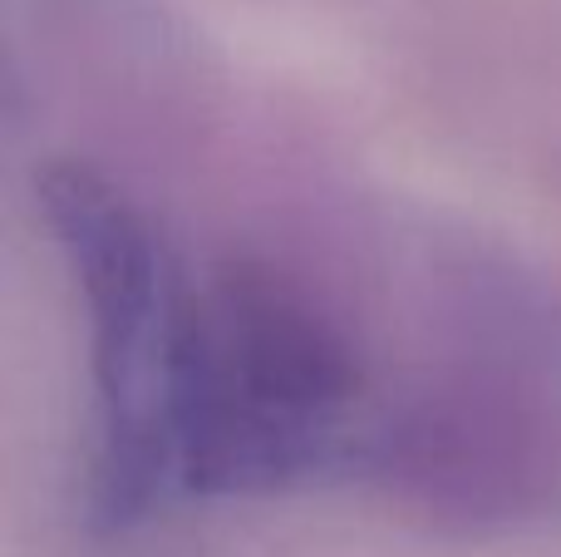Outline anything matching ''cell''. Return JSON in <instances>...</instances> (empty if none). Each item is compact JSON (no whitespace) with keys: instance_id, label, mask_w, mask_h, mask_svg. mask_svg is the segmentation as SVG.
Returning <instances> with one entry per match:
<instances>
[{"instance_id":"cell-1","label":"cell","mask_w":561,"mask_h":557,"mask_svg":"<svg viewBox=\"0 0 561 557\" xmlns=\"http://www.w3.org/2000/svg\"><path fill=\"white\" fill-rule=\"evenodd\" d=\"M375 414L355 341L306 286L262 262L187 282L173 365L183 499H256L359 474Z\"/></svg>"},{"instance_id":"cell-2","label":"cell","mask_w":561,"mask_h":557,"mask_svg":"<svg viewBox=\"0 0 561 557\" xmlns=\"http://www.w3.org/2000/svg\"><path fill=\"white\" fill-rule=\"evenodd\" d=\"M35 203L89 336L84 509L99 533H134L183 503L173 469V365L187 276L144 207L79 158L45 163Z\"/></svg>"},{"instance_id":"cell-3","label":"cell","mask_w":561,"mask_h":557,"mask_svg":"<svg viewBox=\"0 0 561 557\" xmlns=\"http://www.w3.org/2000/svg\"><path fill=\"white\" fill-rule=\"evenodd\" d=\"M359 474L448 528L537 519L561 479L557 385L523 351H468L463 365L375 414Z\"/></svg>"}]
</instances>
